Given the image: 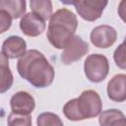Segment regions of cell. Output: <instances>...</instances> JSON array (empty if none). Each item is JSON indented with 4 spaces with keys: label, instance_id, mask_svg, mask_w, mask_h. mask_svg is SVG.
<instances>
[{
    "label": "cell",
    "instance_id": "6da1fadb",
    "mask_svg": "<svg viewBox=\"0 0 126 126\" xmlns=\"http://www.w3.org/2000/svg\"><path fill=\"white\" fill-rule=\"evenodd\" d=\"M19 75L35 88H46L54 80L55 72L45 56L36 49H30L17 62Z\"/></svg>",
    "mask_w": 126,
    "mask_h": 126
},
{
    "label": "cell",
    "instance_id": "7a4b0ae2",
    "mask_svg": "<svg viewBox=\"0 0 126 126\" xmlns=\"http://www.w3.org/2000/svg\"><path fill=\"white\" fill-rule=\"evenodd\" d=\"M78 27L76 15L68 9H59L50 17L46 36L49 42L57 49H64Z\"/></svg>",
    "mask_w": 126,
    "mask_h": 126
},
{
    "label": "cell",
    "instance_id": "3957f363",
    "mask_svg": "<svg viewBox=\"0 0 126 126\" xmlns=\"http://www.w3.org/2000/svg\"><path fill=\"white\" fill-rule=\"evenodd\" d=\"M101 109L102 102L99 94L95 91L87 90L79 97L68 100L63 106V113L69 120L80 121L99 115Z\"/></svg>",
    "mask_w": 126,
    "mask_h": 126
},
{
    "label": "cell",
    "instance_id": "277c9868",
    "mask_svg": "<svg viewBox=\"0 0 126 126\" xmlns=\"http://www.w3.org/2000/svg\"><path fill=\"white\" fill-rule=\"evenodd\" d=\"M84 71L87 79L92 83L102 82L109 71L107 58L99 53L89 55L84 63Z\"/></svg>",
    "mask_w": 126,
    "mask_h": 126
},
{
    "label": "cell",
    "instance_id": "5b68a950",
    "mask_svg": "<svg viewBox=\"0 0 126 126\" xmlns=\"http://www.w3.org/2000/svg\"><path fill=\"white\" fill-rule=\"evenodd\" d=\"M107 3L108 0H77L74 5L82 19L94 22L101 17Z\"/></svg>",
    "mask_w": 126,
    "mask_h": 126
},
{
    "label": "cell",
    "instance_id": "8992f818",
    "mask_svg": "<svg viewBox=\"0 0 126 126\" xmlns=\"http://www.w3.org/2000/svg\"><path fill=\"white\" fill-rule=\"evenodd\" d=\"M89 51L88 43L79 35H74L61 54V61L65 65H70L80 60Z\"/></svg>",
    "mask_w": 126,
    "mask_h": 126
},
{
    "label": "cell",
    "instance_id": "52a82bcc",
    "mask_svg": "<svg viewBox=\"0 0 126 126\" xmlns=\"http://www.w3.org/2000/svg\"><path fill=\"white\" fill-rule=\"evenodd\" d=\"M92 43L98 48H108L114 44L117 38V32L114 28L108 25L97 26L91 32Z\"/></svg>",
    "mask_w": 126,
    "mask_h": 126
},
{
    "label": "cell",
    "instance_id": "ba28073f",
    "mask_svg": "<svg viewBox=\"0 0 126 126\" xmlns=\"http://www.w3.org/2000/svg\"><path fill=\"white\" fill-rule=\"evenodd\" d=\"M45 27V20L33 12L25 14L20 22V29L22 32L32 37L41 34L44 32Z\"/></svg>",
    "mask_w": 126,
    "mask_h": 126
},
{
    "label": "cell",
    "instance_id": "9c48e42d",
    "mask_svg": "<svg viewBox=\"0 0 126 126\" xmlns=\"http://www.w3.org/2000/svg\"><path fill=\"white\" fill-rule=\"evenodd\" d=\"M10 106L12 112L19 114H31L35 107V101L32 94L22 91L12 95L10 99Z\"/></svg>",
    "mask_w": 126,
    "mask_h": 126
},
{
    "label": "cell",
    "instance_id": "30bf717a",
    "mask_svg": "<svg viewBox=\"0 0 126 126\" xmlns=\"http://www.w3.org/2000/svg\"><path fill=\"white\" fill-rule=\"evenodd\" d=\"M1 52L11 59L20 58L27 52V42L21 36L11 35L2 43Z\"/></svg>",
    "mask_w": 126,
    "mask_h": 126
},
{
    "label": "cell",
    "instance_id": "8fae6325",
    "mask_svg": "<svg viewBox=\"0 0 126 126\" xmlns=\"http://www.w3.org/2000/svg\"><path fill=\"white\" fill-rule=\"evenodd\" d=\"M107 95L116 102L126 100V75L117 74L107 84Z\"/></svg>",
    "mask_w": 126,
    "mask_h": 126
},
{
    "label": "cell",
    "instance_id": "7c38bea8",
    "mask_svg": "<svg viewBox=\"0 0 126 126\" xmlns=\"http://www.w3.org/2000/svg\"><path fill=\"white\" fill-rule=\"evenodd\" d=\"M26 9V0H0V10L7 12L13 19L23 17Z\"/></svg>",
    "mask_w": 126,
    "mask_h": 126
},
{
    "label": "cell",
    "instance_id": "4fadbf2b",
    "mask_svg": "<svg viewBox=\"0 0 126 126\" xmlns=\"http://www.w3.org/2000/svg\"><path fill=\"white\" fill-rule=\"evenodd\" d=\"M99 124L102 126H111V125H125L126 116L122 111L112 108L100 112L99 115Z\"/></svg>",
    "mask_w": 126,
    "mask_h": 126
},
{
    "label": "cell",
    "instance_id": "5bb4252c",
    "mask_svg": "<svg viewBox=\"0 0 126 126\" xmlns=\"http://www.w3.org/2000/svg\"><path fill=\"white\" fill-rule=\"evenodd\" d=\"M8 57L1 52V84H0V93L4 94L8 91L13 84V75L9 68Z\"/></svg>",
    "mask_w": 126,
    "mask_h": 126
},
{
    "label": "cell",
    "instance_id": "9a60e30c",
    "mask_svg": "<svg viewBox=\"0 0 126 126\" xmlns=\"http://www.w3.org/2000/svg\"><path fill=\"white\" fill-rule=\"evenodd\" d=\"M30 7L32 11L43 20L50 19L52 16V2L51 0H30Z\"/></svg>",
    "mask_w": 126,
    "mask_h": 126
},
{
    "label": "cell",
    "instance_id": "2e32d148",
    "mask_svg": "<svg viewBox=\"0 0 126 126\" xmlns=\"http://www.w3.org/2000/svg\"><path fill=\"white\" fill-rule=\"evenodd\" d=\"M36 124L38 126H48V125H58L62 126L63 121L60 119V117L52 112H43L37 116Z\"/></svg>",
    "mask_w": 126,
    "mask_h": 126
},
{
    "label": "cell",
    "instance_id": "e0dca14e",
    "mask_svg": "<svg viewBox=\"0 0 126 126\" xmlns=\"http://www.w3.org/2000/svg\"><path fill=\"white\" fill-rule=\"evenodd\" d=\"M7 123H8V125H11V126H15V125L31 126L32 125V116H31V114H19V113L11 112L8 115Z\"/></svg>",
    "mask_w": 126,
    "mask_h": 126
},
{
    "label": "cell",
    "instance_id": "ac0fdd59",
    "mask_svg": "<svg viewBox=\"0 0 126 126\" xmlns=\"http://www.w3.org/2000/svg\"><path fill=\"white\" fill-rule=\"evenodd\" d=\"M113 59L118 68L126 70V45L124 43H121L116 47L113 53Z\"/></svg>",
    "mask_w": 126,
    "mask_h": 126
},
{
    "label": "cell",
    "instance_id": "d6986e66",
    "mask_svg": "<svg viewBox=\"0 0 126 126\" xmlns=\"http://www.w3.org/2000/svg\"><path fill=\"white\" fill-rule=\"evenodd\" d=\"M12 17L5 11L0 10V21H1V32H5L7 30L10 29L11 24H12Z\"/></svg>",
    "mask_w": 126,
    "mask_h": 126
},
{
    "label": "cell",
    "instance_id": "ffe728a7",
    "mask_svg": "<svg viewBox=\"0 0 126 126\" xmlns=\"http://www.w3.org/2000/svg\"><path fill=\"white\" fill-rule=\"evenodd\" d=\"M118 16L120 17V19L126 24V0H121L119 5H118Z\"/></svg>",
    "mask_w": 126,
    "mask_h": 126
},
{
    "label": "cell",
    "instance_id": "44dd1931",
    "mask_svg": "<svg viewBox=\"0 0 126 126\" xmlns=\"http://www.w3.org/2000/svg\"><path fill=\"white\" fill-rule=\"evenodd\" d=\"M59 1L63 4H65V5H73V4L76 3L77 0H59Z\"/></svg>",
    "mask_w": 126,
    "mask_h": 126
},
{
    "label": "cell",
    "instance_id": "7402d4cb",
    "mask_svg": "<svg viewBox=\"0 0 126 126\" xmlns=\"http://www.w3.org/2000/svg\"><path fill=\"white\" fill-rule=\"evenodd\" d=\"M123 43H124V44H125V45H126V36H125V37H124V40H123Z\"/></svg>",
    "mask_w": 126,
    "mask_h": 126
}]
</instances>
